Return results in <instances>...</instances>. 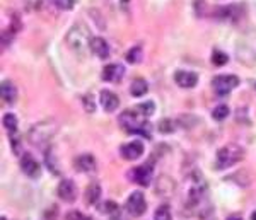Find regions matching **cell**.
<instances>
[{
  "label": "cell",
  "instance_id": "9c48e42d",
  "mask_svg": "<svg viewBox=\"0 0 256 220\" xmlns=\"http://www.w3.org/2000/svg\"><path fill=\"white\" fill-rule=\"evenodd\" d=\"M120 154H122V157L126 160H137L144 154V144L140 142V140H134V142H130V144H125L120 148Z\"/></svg>",
  "mask_w": 256,
  "mask_h": 220
},
{
  "label": "cell",
  "instance_id": "484cf974",
  "mask_svg": "<svg viewBox=\"0 0 256 220\" xmlns=\"http://www.w3.org/2000/svg\"><path fill=\"white\" fill-rule=\"evenodd\" d=\"M137 110L147 118V116H150L152 113H154L156 106H154V102H152V101H147V102H142V104H138Z\"/></svg>",
  "mask_w": 256,
  "mask_h": 220
},
{
  "label": "cell",
  "instance_id": "2e32d148",
  "mask_svg": "<svg viewBox=\"0 0 256 220\" xmlns=\"http://www.w3.org/2000/svg\"><path fill=\"white\" fill-rule=\"evenodd\" d=\"M76 168L80 172H92L96 169V159L90 154H84L76 159Z\"/></svg>",
  "mask_w": 256,
  "mask_h": 220
},
{
  "label": "cell",
  "instance_id": "ffe728a7",
  "mask_svg": "<svg viewBox=\"0 0 256 220\" xmlns=\"http://www.w3.org/2000/svg\"><path fill=\"white\" fill-rule=\"evenodd\" d=\"M147 90H148V84L144 80V78H135V80L132 82V86H130V92H132V96H134V98L146 96Z\"/></svg>",
  "mask_w": 256,
  "mask_h": 220
},
{
  "label": "cell",
  "instance_id": "277c9868",
  "mask_svg": "<svg viewBox=\"0 0 256 220\" xmlns=\"http://www.w3.org/2000/svg\"><path fill=\"white\" fill-rule=\"evenodd\" d=\"M238 56L242 64H254L256 62V32L250 31L239 40Z\"/></svg>",
  "mask_w": 256,
  "mask_h": 220
},
{
  "label": "cell",
  "instance_id": "3957f363",
  "mask_svg": "<svg viewBox=\"0 0 256 220\" xmlns=\"http://www.w3.org/2000/svg\"><path fill=\"white\" fill-rule=\"evenodd\" d=\"M242 157H244V150L236 144H229L217 152V159H216L217 168L227 169V168H230V166L238 164L239 160H242Z\"/></svg>",
  "mask_w": 256,
  "mask_h": 220
},
{
  "label": "cell",
  "instance_id": "9a60e30c",
  "mask_svg": "<svg viewBox=\"0 0 256 220\" xmlns=\"http://www.w3.org/2000/svg\"><path fill=\"white\" fill-rule=\"evenodd\" d=\"M101 106L104 108L106 111H114V110H118V106H120V99L118 96L114 92H111V90L108 89H104V90H101Z\"/></svg>",
  "mask_w": 256,
  "mask_h": 220
},
{
  "label": "cell",
  "instance_id": "ac0fdd59",
  "mask_svg": "<svg viewBox=\"0 0 256 220\" xmlns=\"http://www.w3.org/2000/svg\"><path fill=\"white\" fill-rule=\"evenodd\" d=\"M0 94H2L4 101H6L7 104H12V102L16 101V98H18V89H16V86L12 84V82L6 80L0 86Z\"/></svg>",
  "mask_w": 256,
  "mask_h": 220
},
{
  "label": "cell",
  "instance_id": "7a4b0ae2",
  "mask_svg": "<svg viewBox=\"0 0 256 220\" xmlns=\"http://www.w3.org/2000/svg\"><path fill=\"white\" fill-rule=\"evenodd\" d=\"M120 123L130 134H137V135H146L150 136V130H148L147 118L140 113L138 110H126L120 114Z\"/></svg>",
  "mask_w": 256,
  "mask_h": 220
},
{
  "label": "cell",
  "instance_id": "4316f807",
  "mask_svg": "<svg viewBox=\"0 0 256 220\" xmlns=\"http://www.w3.org/2000/svg\"><path fill=\"white\" fill-rule=\"evenodd\" d=\"M53 4L62 10H70L76 6V0H53Z\"/></svg>",
  "mask_w": 256,
  "mask_h": 220
},
{
  "label": "cell",
  "instance_id": "7402d4cb",
  "mask_svg": "<svg viewBox=\"0 0 256 220\" xmlns=\"http://www.w3.org/2000/svg\"><path fill=\"white\" fill-rule=\"evenodd\" d=\"M142 60V48L140 46H134L130 52L126 53V62L128 64H138Z\"/></svg>",
  "mask_w": 256,
  "mask_h": 220
},
{
  "label": "cell",
  "instance_id": "4dcf8cb0",
  "mask_svg": "<svg viewBox=\"0 0 256 220\" xmlns=\"http://www.w3.org/2000/svg\"><path fill=\"white\" fill-rule=\"evenodd\" d=\"M84 102H86V108H88V113H94V110H96V106L90 102V96H86L84 98Z\"/></svg>",
  "mask_w": 256,
  "mask_h": 220
},
{
  "label": "cell",
  "instance_id": "836d02e7",
  "mask_svg": "<svg viewBox=\"0 0 256 220\" xmlns=\"http://www.w3.org/2000/svg\"><path fill=\"white\" fill-rule=\"evenodd\" d=\"M229 220H241V218H229Z\"/></svg>",
  "mask_w": 256,
  "mask_h": 220
},
{
  "label": "cell",
  "instance_id": "d6986e66",
  "mask_svg": "<svg viewBox=\"0 0 256 220\" xmlns=\"http://www.w3.org/2000/svg\"><path fill=\"white\" fill-rule=\"evenodd\" d=\"M99 198H101V186L98 182H90L86 190V202H88V205H96Z\"/></svg>",
  "mask_w": 256,
  "mask_h": 220
},
{
  "label": "cell",
  "instance_id": "7c38bea8",
  "mask_svg": "<svg viewBox=\"0 0 256 220\" xmlns=\"http://www.w3.org/2000/svg\"><path fill=\"white\" fill-rule=\"evenodd\" d=\"M123 77H125V68L120 64H111L102 70V78H104L106 82H114V84H116Z\"/></svg>",
  "mask_w": 256,
  "mask_h": 220
},
{
  "label": "cell",
  "instance_id": "e575fe53",
  "mask_svg": "<svg viewBox=\"0 0 256 220\" xmlns=\"http://www.w3.org/2000/svg\"><path fill=\"white\" fill-rule=\"evenodd\" d=\"M254 87H256V84H254Z\"/></svg>",
  "mask_w": 256,
  "mask_h": 220
},
{
  "label": "cell",
  "instance_id": "30bf717a",
  "mask_svg": "<svg viewBox=\"0 0 256 220\" xmlns=\"http://www.w3.org/2000/svg\"><path fill=\"white\" fill-rule=\"evenodd\" d=\"M152 174H154L152 164H142V166H138L137 169H134L132 178H134V181L138 182L140 186H148L152 181Z\"/></svg>",
  "mask_w": 256,
  "mask_h": 220
},
{
  "label": "cell",
  "instance_id": "ba28073f",
  "mask_svg": "<svg viewBox=\"0 0 256 220\" xmlns=\"http://www.w3.org/2000/svg\"><path fill=\"white\" fill-rule=\"evenodd\" d=\"M56 193H58L60 200L65 202V203H72L77 198V188H76V184H74L72 180H62Z\"/></svg>",
  "mask_w": 256,
  "mask_h": 220
},
{
  "label": "cell",
  "instance_id": "44dd1931",
  "mask_svg": "<svg viewBox=\"0 0 256 220\" xmlns=\"http://www.w3.org/2000/svg\"><path fill=\"white\" fill-rule=\"evenodd\" d=\"M4 126H6V130L9 132V134H16L18 132V118H16L12 113H7L4 116Z\"/></svg>",
  "mask_w": 256,
  "mask_h": 220
},
{
  "label": "cell",
  "instance_id": "d6a6232c",
  "mask_svg": "<svg viewBox=\"0 0 256 220\" xmlns=\"http://www.w3.org/2000/svg\"><path fill=\"white\" fill-rule=\"evenodd\" d=\"M251 220H256V212H253V215H251Z\"/></svg>",
  "mask_w": 256,
  "mask_h": 220
},
{
  "label": "cell",
  "instance_id": "1f68e13d",
  "mask_svg": "<svg viewBox=\"0 0 256 220\" xmlns=\"http://www.w3.org/2000/svg\"><path fill=\"white\" fill-rule=\"evenodd\" d=\"M110 220H126V218H125V217H122L120 214H114V215H111Z\"/></svg>",
  "mask_w": 256,
  "mask_h": 220
},
{
  "label": "cell",
  "instance_id": "6da1fadb",
  "mask_svg": "<svg viewBox=\"0 0 256 220\" xmlns=\"http://www.w3.org/2000/svg\"><path fill=\"white\" fill-rule=\"evenodd\" d=\"M90 31L88 29L86 24H74L72 29L68 31L67 34V43L68 46L72 48V52L79 56H86L88 50L90 48Z\"/></svg>",
  "mask_w": 256,
  "mask_h": 220
},
{
  "label": "cell",
  "instance_id": "8992f818",
  "mask_svg": "<svg viewBox=\"0 0 256 220\" xmlns=\"http://www.w3.org/2000/svg\"><path fill=\"white\" fill-rule=\"evenodd\" d=\"M239 78L236 76H217L212 80V89L217 96H227L232 89H236Z\"/></svg>",
  "mask_w": 256,
  "mask_h": 220
},
{
  "label": "cell",
  "instance_id": "cb8c5ba5",
  "mask_svg": "<svg viewBox=\"0 0 256 220\" xmlns=\"http://www.w3.org/2000/svg\"><path fill=\"white\" fill-rule=\"evenodd\" d=\"M214 120H217V122H222V120H226L227 116H229V108H227L226 104H220V106H217L216 110H214Z\"/></svg>",
  "mask_w": 256,
  "mask_h": 220
},
{
  "label": "cell",
  "instance_id": "e0dca14e",
  "mask_svg": "<svg viewBox=\"0 0 256 220\" xmlns=\"http://www.w3.org/2000/svg\"><path fill=\"white\" fill-rule=\"evenodd\" d=\"M174 181L171 180L169 176H160L158 180V184H156V192H158V194H160V196H171L172 193H174Z\"/></svg>",
  "mask_w": 256,
  "mask_h": 220
},
{
  "label": "cell",
  "instance_id": "8fae6325",
  "mask_svg": "<svg viewBox=\"0 0 256 220\" xmlns=\"http://www.w3.org/2000/svg\"><path fill=\"white\" fill-rule=\"evenodd\" d=\"M20 169H22L24 174H28L30 178H38L41 172V166L31 154H24L20 157Z\"/></svg>",
  "mask_w": 256,
  "mask_h": 220
},
{
  "label": "cell",
  "instance_id": "52a82bcc",
  "mask_svg": "<svg viewBox=\"0 0 256 220\" xmlns=\"http://www.w3.org/2000/svg\"><path fill=\"white\" fill-rule=\"evenodd\" d=\"M146 208H147V203H146V196H144V193L135 192L128 196L126 210L130 212V215H134V217H140V215L146 212Z\"/></svg>",
  "mask_w": 256,
  "mask_h": 220
},
{
  "label": "cell",
  "instance_id": "5b68a950",
  "mask_svg": "<svg viewBox=\"0 0 256 220\" xmlns=\"http://www.w3.org/2000/svg\"><path fill=\"white\" fill-rule=\"evenodd\" d=\"M56 132V123L53 122H43L32 126V130L30 132V140L34 145H41L46 140L52 138V135Z\"/></svg>",
  "mask_w": 256,
  "mask_h": 220
},
{
  "label": "cell",
  "instance_id": "4fadbf2b",
  "mask_svg": "<svg viewBox=\"0 0 256 220\" xmlns=\"http://www.w3.org/2000/svg\"><path fill=\"white\" fill-rule=\"evenodd\" d=\"M174 82L180 87L190 89V87H195L198 82V76L195 72H186V70H178L174 74Z\"/></svg>",
  "mask_w": 256,
  "mask_h": 220
},
{
  "label": "cell",
  "instance_id": "5bb4252c",
  "mask_svg": "<svg viewBox=\"0 0 256 220\" xmlns=\"http://www.w3.org/2000/svg\"><path fill=\"white\" fill-rule=\"evenodd\" d=\"M90 52L98 58H101V60H106L110 56V44L102 38H92V41H90Z\"/></svg>",
  "mask_w": 256,
  "mask_h": 220
},
{
  "label": "cell",
  "instance_id": "83f0119b",
  "mask_svg": "<svg viewBox=\"0 0 256 220\" xmlns=\"http://www.w3.org/2000/svg\"><path fill=\"white\" fill-rule=\"evenodd\" d=\"M159 130L162 132V134H169V132H172V130H174L172 122H171V120H162V122L159 123Z\"/></svg>",
  "mask_w": 256,
  "mask_h": 220
},
{
  "label": "cell",
  "instance_id": "d4e9b609",
  "mask_svg": "<svg viewBox=\"0 0 256 220\" xmlns=\"http://www.w3.org/2000/svg\"><path fill=\"white\" fill-rule=\"evenodd\" d=\"M227 55L224 52H214V55H212V62H214V65H217V67H222V65H226L227 64Z\"/></svg>",
  "mask_w": 256,
  "mask_h": 220
},
{
  "label": "cell",
  "instance_id": "603a6c76",
  "mask_svg": "<svg viewBox=\"0 0 256 220\" xmlns=\"http://www.w3.org/2000/svg\"><path fill=\"white\" fill-rule=\"evenodd\" d=\"M154 220H172L171 217V210H169L168 205H160L158 210H156Z\"/></svg>",
  "mask_w": 256,
  "mask_h": 220
},
{
  "label": "cell",
  "instance_id": "f546056e",
  "mask_svg": "<svg viewBox=\"0 0 256 220\" xmlns=\"http://www.w3.org/2000/svg\"><path fill=\"white\" fill-rule=\"evenodd\" d=\"M67 220H89V218L84 214H80V212H70L67 215Z\"/></svg>",
  "mask_w": 256,
  "mask_h": 220
},
{
  "label": "cell",
  "instance_id": "f1b7e54d",
  "mask_svg": "<svg viewBox=\"0 0 256 220\" xmlns=\"http://www.w3.org/2000/svg\"><path fill=\"white\" fill-rule=\"evenodd\" d=\"M104 208H101V212H104V214H118V206H116V203L114 202H106L104 205Z\"/></svg>",
  "mask_w": 256,
  "mask_h": 220
}]
</instances>
